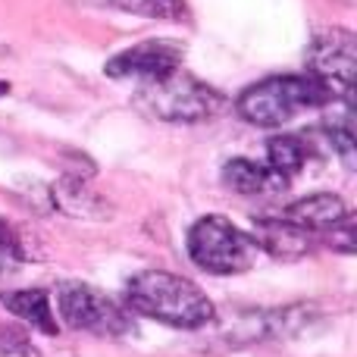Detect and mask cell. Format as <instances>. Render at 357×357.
Listing matches in <instances>:
<instances>
[{"mask_svg":"<svg viewBox=\"0 0 357 357\" xmlns=\"http://www.w3.org/2000/svg\"><path fill=\"white\" fill-rule=\"evenodd\" d=\"M126 301L135 314L176 329H201L213 323L216 307L195 282L163 270H144L129 279Z\"/></svg>","mask_w":357,"mask_h":357,"instance_id":"6da1fadb","label":"cell"},{"mask_svg":"<svg viewBox=\"0 0 357 357\" xmlns=\"http://www.w3.org/2000/svg\"><path fill=\"white\" fill-rule=\"evenodd\" d=\"M335 100L339 98L310 75H270L264 82L248 85L235 100V110L251 126L279 129V126L291 123L298 113L320 110Z\"/></svg>","mask_w":357,"mask_h":357,"instance_id":"7a4b0ae2","label":"cell"},{"mask_svg":"<svg viewBox=\"0 0 357 357\" xmlns=\"http://www.w3.org/2000/svg\"><path fill=\"white\" fill-rule=\"evenodd\" d=\"M135 100L151 116L167 123H204L226 107V98L185 69L135 88Z\"/></svg>","mask_w":357,"mask_h":357,"instance_id":"3957f363","label":"cell"},{"mask_svg":"<svg viewBox=\"0 0 357 357\" xmlns=\"http://www.w3.org/2000/svg\"><path fill=\"white\" fill-rule=\"evenodd\" d=\"M260 248L226 216H201L188 229V257L213 276H235L257 264Z\"/></svg>","mask_w":357,"mask_h":357,"instance_id":"277c9868","label":"cell"},{"mask_svg":"<svg viewBox=\"0 0 357 357\" xmlns=\"http://www.w3.org/2000/svg\"><path fill=\"white\" fill-rule=\"evenodd\" d=\"M56 310H60L63 323L79 333L116 339L132 329L129 314L110 295H104L88 282H63L56 289Z\"/></svg>","mask_w":357,"mask_h":357,"instance_id":"5b68a950","label":"cell"},{"mask_svg":"<svg viewBox=\"0 0 357 357\" xmlns=\"http://www.w3.org/2000/svg\"><path fill=\"white\" fill-rule=\"evenodd\" d=\"M357 44L348 29H326L307 47V75L326 85L339 100H351Z\"/></svg>","mask_w":357,"mask_h":357,"instance_id":"8992f818","label":"cell"},{"mask_svg":"<svg viewBox=\"0 0 357 357\" xmlns=\"http://www.w3.org/2000/svg\"><path fill=\"white\" fill-rule=\"evenodd\" d=\"M185 44L173 41V38H148V41L135 44V47L119 50L116 56H110L104 66V73L110 79L132 82V85H148L163 75L182 69Z\"/></svg>","mask_w":357,"mask_h":357,"instance_id":"52a82bcc","label":"cell"},{"mask_svg":"<svg viewBox=\"0 0 357 357\" xmlns=\"http://www.w3.org/2000/svg\"><path fill=\"white\" fill-rule=\"evenodd\" d=\"M251 238L260 251H266L270 257H279V260H298L304 254H310V248H314V232L295 226L285 216H264V220H257Z\"/></svg>","mask_w":357,"mask_h":357,"instance_id":"ba28073f","label":"cell"},{"mask_svg":"<svg viewBox=\"0 0 357 357\" xmlns=\"http://www.w3.org/2000/svg\"><path fill=\"white\" fill-rule=\"evenodd\" d=\"M285 220H291L295 226L307 229V232H333L339 222H345L348 216V207L345 201H342L339 195H326V191H320V195H307L301 197V201L289 204V210H285Z\"/></svg>","mask_w":357,"mask_h":357,"instance_id":"9c48e42d","label":"cell"},{"mask_svg":"<svg viewBox=\"0 0 357 357\" xmlns=\"http://www.w3.org/2000/svg\"><path fill=\"white\" fill-rule=\"evenodd\" d=\"M0 304H3L10 314H16L22 323H29L31 329L44 335L60 333L56 326V314L54 304H50V295L44 289H19V291H3L0 295Z\"/></svg>","mask_w":357,"mask_h":357,"instance_id":"30bf717a","label":"cell"},{"mask_svg":"<svg viewBox=\"0 0 357 357\" xmlns=\"http://www.w3.org/2000/svg\"><path fill=\"white\" fill-rule=\"evenodd\" d=\"M222 182L238 195H273V191H285V185H289L266 163H254L245 160V157H235L222 167Z\"/></svg>","mask_w":357,"mask_h":357,"instance_id":"8fae6325","label":"cell"},{"mask_svg":"<svg viewBox=\"0 0 357 357\" xmlns=\"http://www.w3.org/2000/svg\"><path fill=\"white\" fill-rule=\"evenodd\" d=\"M310 157V144L301 135H276L266 142V167L276 176H282L285 182H291Z\"/></svg>","mask_w":357,"mask_h":357,"instance_id":"7c38bea8","label":"cell"},{"mask_svg":"<svg viewBox=\"0 0 357 357\" xmlns=\"http://www.w3.org/2000/svg\"><path fill=\"white\" fill-rule=\"evenodd\" d=\"M100 3L132 13V16L163 19V22H185L188 19V3L185 0H100Z\"/></svg>","mask_w":357,"mask_h":357,"instance_id":"4fadbf2b","label":"cell"},{"mask_svg":"<svg viewBox=\"0 0 357 357\" xmlns=\"http://www.w3.org/2000/svg\"><path fill=\"white\" fill-rule=\"evenodd\" d=\"M54 197L60 201V207L73 216H91V213H104V204L98 195H91L85 182L79 178H63L54 188Z\"/></svg>","mask_w":357,"mask_h":357,"instance_id":"5bb4252c","label":"cell"},{"mask_svg":"<svg viewBox=\"0 0 357 357\" xmlns=\"http://www.w3.org/2000/svg\"><path fill=\"white\" fill-rule=\"evenodd\" d=\"M326 135H329V144H333V151H339V157L348 163V167H354V126H351V104H345L339 113H333V116L326 119Z\"/></svg>","mask_w":357,"mask_h":357,"instance_id":"9a60e30c","label":"cell"},{"mask_svg":"<svg viewBox=\"0 0 357 357\" xmlns=\"http://www.w3.org/2000/svg\"><path fill=\"white\" fill-rule=\"evenodd\" d=\"M35 357V345H31V339L22 333V329L16 326H0V357Z\"/></svg>","mask_w":357,"mask_h":357,"instance_id":"2e32d148","label":"cell"},{"mask_svg":"<svg viewBox=\"0 0 357 357\" xmlns=\"http://www.w3.org/2000/svg\"><path fill=\"white\" fill-rule=\"evenodd\" d=\"M0 257L3 260H25L29 257L22 248V238H19V229L6 220H0Z\"/></svg>","mask_w":357,"mask_h":357,"instance_id":"e0dca14e","label":"cell"},{"mask_svg":"<svg viewBox=\"0 0 357 357\" xmlns=\"http://www.w3.org/2000/svg\"><path fill=\"white\" fill-rule=\"evenodd\" d=\"M326 238H329V245H333L335 251L354 254V222H351V216H348L345 222H339L333 232H326Z\"/></svg>","mask_w":357,"mask_h":357,"instance_id":"ac0fdd59","label":"cell"},{"mask_svg":"<svg viewBox=\"0 0 357 357\" xmlns=\"http://www.w3.org/2000/svg\"><path fill=\"white\" fill-rule=\"evenodd\" d=\"M3 94H10V85H6V82H0V98H3Z\"/></svg>","mask_w":357,"mask_h":357,"instance_id":"d6986e66","label":"cell"}]
</instances>
